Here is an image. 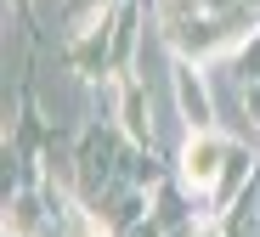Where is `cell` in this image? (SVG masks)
Returning <instances> with one entry per match:
<instances>
[{"instance_id":"3957f363","label":"cell","mask_w":260,"mask_h":237,"mask_svg":"<svg viewBox=\"0 0 260 237\" xmlns=\"http://www.w3.org/2000/svg\"><path fill=\"white\" fill-rule=\"evenodd\" d=\"M198 237H221V231H215V226H204V231H198Z\"/></svg>"},{"instance_id":"7a4b0ae2","label":"cell","mask_w":260,"mask_h":237,"mask_svg":"<svg viewBox=\"0 0 260 237\" xmlns=\"http://www.w3.org/2000/svg\"><path fill=\"white\" fill-rule=\"evenodd\" d=\"M176 102H181L187 130H209L215 108H209V90H204V74L192 68V57H181V62H176Z\"/></svg>"},{"instance_id":"6da1fadb","label":"cell","mask_w":260,"mask_h":237,"mask_svg":"<svg viewBox=\"0 0 260 237\" xmlns=\"http://www.w3.org/2000/svg\"><path fill=\"white\" fill-rule=\"evenodd\" d=\"M164 28L181 51H226L232 40H243L238 23V0H158Z\"/></svg>"}]
</instances>
